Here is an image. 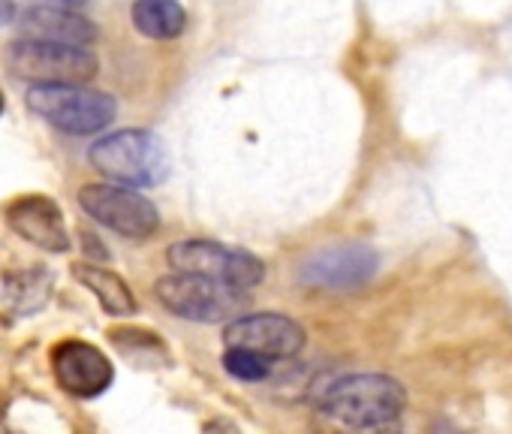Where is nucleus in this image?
I'll use <instances>...</instances> for the list:
<instances>
[{
  "instance_id": "nucleus-2",
  "label": "nucleus",
  "mask_w": 512,
  "mask_h": 434,
  "mask_svg": "<svg viewBox=\"0 0 512 434\" xmlns=\"http://www.w3.org/2000/svg\"><path fill=\"white\" fill-rule=\"evenodd\" d=\"M91 166L121 187H157L166 181L172 160L163 139L151 130H118L88 148Z\"/></svg>"
},
{
  "instance_id": "nucleus-17",
  "label": "nucleus",
  "mask_w": 512,
  "mask_h": 434,
  "mask_svg": "<svg viewBox=\"0 0 512 434\" xmlns=\"http://www.w3.org/2000/svg\"><path fill=\"white\" fill-rule=\"evenodd\" d=\"M16 19V0H0V28Z\"/></svg>"
},
{
  "instance_id": "nucleus-6",
  "label": "nucleus",
  "mask_w": 512,
  "mask_h": 434,
  "mask_svg": "<svg viewBox=\"0 0 512 434\" xmlns=\"http://www.w3.org/2000/svg\"><path fill=\"white\" fill-rule=\"evenodd\" d=\"M7 67L34 85H85L97 76V55L79 46L16 40L7 49Z\"/></svg>"
},
{
  "instance_id": "nucleus-10",
  "label": "nucleus",
  "mask_w": 512,
  "mask_h": 434,
  "mask_svg": "<svg viewBox=\"0 0 512 434\" xmlns=\"http://www.w3.org/2000/svg\"><path fill=\"white\" fill-rule=\"evenodd\" d=\"M52 371L58 386L76 398H97L115 380V368L106 359V353H100V347L79 338L61 341L52 350Z\"/></svg>"
},
{
  "instance_id": "nucleus-12",
  "label": "nucleus",
  "mask_w": 512,
  "mask_h": 434,
  "mask_svg": "<svg viewBox=\"0 0 512 434\" xmlns=\"http://www.w3.org/2000/svg\"><path fill=\"white\" fill-rule=\"evenodd\" d=\"M22 40L37 43H55V46H79L88 49L97 40V25L85 16H76V10H58V7H31L19 19Z\"/></svg>"
},
{
  "instance_id": "nucleus-7",
  "label": "nucleus",
  "mask_w": 512,
  "mask_h": 434,
  "mask_svg": "<svg viewBox=\"0 0 512 434\" xmlns=\"http://www.w3.org/2000/svg\"><path fill=\"white\" fill-rule=\"evenodd\" d=\"M79 205L94 217L97 224L109 227L124 239H148L160 227L157 205L121 184H88L79 193Z\"/></svg>"
},
{
  "instance_id": "nucleus-9",
  "label": "nucleus",
  "mask_w": 512,
  "mask_h": 434,
  "mask_svg": "<svg viewBox=\"0 0 512 434\" xmlns=\"http://www.w3.org/2000/svg\"><path fill=\"white\" fill-rule=\"evenodd\" d=\"M380 257L371 245L362 242H347V245H332L317 251L311 260L302 266V284L314 290H332V293H347L359 290L377 275Z\"/></svg>"
},
{
  "instance_id": "nucleus-18",
  "label": "nucleus",
  "mask_w": 512,
  "mask_h": 434,
  "mask_svg": "<svg viewBox=\"0 0 512 434\" xmlns=\"http://www.w3.org/2000/svg\"><path fill=\"white\" fill-rule=\"evenodd\" d=\"M88 0H43L40 7H58V10H76V7H85Z\"/></svg>"
},
{
  "instance_id": "nucleus-5",
  "label": "nucleus",
  "mask_w": 512,
  "mask_h": 434,
  "mask_svg": "<svg viewBox=\"0 0 512 434\" xmlns=\"http://www.w3.org/2000/svg\"><path fill=\"white\" fill-rule=\"evenodd\" d=\"M154 296L166 311L193 323H229L241 317L247 305L244 290H235L208 278H196V275H181V272L160 278L154 287Z\"/></svg>"
},
{
  "instance_id": "nucleus-15",
  "label": "nucleus",
  "mask_w": 512,
  "mask_h": 434,
  "mask_svg": "<svg viewBox=\"0 0 512 434\" xmlns=\"http://www.w3.org/2000/svg\"><path fill=\"white\" fill-rule=\"evenodd\" d=\"M223 368L226 374H232L235 380H244V383H263L272 377V362L256 356L250 350H241V347H226L223 353Z\"/></svg>"
},
{
  "instance_id": "nucleus-4",
  "label": "nucleus",
  "mask_w": 512,
  "mask_h": 434,
  "mask_svg": "<svg viewBox=\"0 0 512 434\" xmlns=\"http://www.w3.org/2000/svg\"><path fill=\"white\" fill-rule=\"evenodd\" d=\"M166 260L181 275L208 278V281H217V284H226V287H235L244 293L256 284H263V278H266V266L260 257L238 251V248H226L220 242H208V239L175 242L166 251Z\"/></svg>"
},
{
  "instance_id": "nucleus-16",
  "label": "nucleus",
  "mask_w": 512,
  "mask_h": 434,
  "mask_svg": "<svg viewBox=\"0 0 512 434\" xmlns=\"http://www.w3.org/2000/svg\"><path fill=\"white\" fill-rule=\"evenodd\" d=\"M202 434H241V431L229 419H208L205 428H202Z\"/></svg>"
},
{
  "instance_id": "nucleus-13",
  "label": "nucleus",
  "mask_w": 512,
  "mask_h": 434,
  "mask_svg": "<svg viewBox=\"0 0 512 434\" xmlns=\"http://www.w3.org/2000/svg\"><path fill=\"white\" fill-rule=\"evenodd\" d=\"M73 278L100 299V305L106 308V314H112V317H130V314H136V299H133L130 287L124 284V278H118L106 266L79 263V266H73Z\"/></svg>"
},
{
  "instance_id": "nucleus-11",
  "label": "nucleus",
  "mask_w": 512,
  "mask_h": 434,
  "mask_svg": "<svg viewBox=\"0 0 512 434\" xmlns=\"http://www.w3.org/2000/svg\"><path fill=\"white\" fill-rule=\"evenodd\" d=\"M7 224L16 236L25 242L52 251V254H67L70 251V233L64 224V214L55 199L43 193H28L19 196L7 205Z\"/></svg>"
},
{
  "instance_id": "nucleus-14",
  "label": "nucleus",
  "mask_w": 512,
  "mask_h": 434,
  "mask_svg": "<svg viewBox=\"0 0 512 434\" xmlns=\"http://www.w3.org/2000/svg\"><path fill=\"white\" fill-rule=\"evenodd\" d=\"M130 16L136 31L148 40H175L187 25V13L178 0H136Z\"/></svg>"
},
{
  "instance_id": "nucleus-1",
  "label": "nucleus",
  "mask_w": 512,
  "mask_h": 434,
  "mask_svg": "<svg viewBox=\"0 0 512 434\" xmlns=\"http://www.w3.org/2000/svg\"><path fill=\"white\" fill-rule=\"evenodd\" d=\"M407 392L386 374H347L314 398V434H401Z\"/></svg>"
},
{
  "instance_id": "nucleus-3",
  "label": "nucleus",
  "mask_w": 512,
  "mask_h": 434,
  "mask_svg": "<svg viewBox=\"0 0 512 434\" xmlns=\"http://www.w3.org/2000/svg\"><path fill=\"white\" fill-rule=\"evenodd\" d=\"M28 106L52 127L70 136H91L106 130L115 115L118 103L109 94L88 91L82 85H34L28 88Z\"/></svg>"
},
{
  "instance_id": "nucleus-19",
  "label": "nucleus",
  "mask_w": 512,
  "mask_h": 434,
  "mask_svg": "<svg viewBox=\"0 0 512 434\" xmlns=\"http://www.w3.org/2000/svg\"><path fill=\"white\" fill-rule=\"evenodd\" d=\"M0 115H4V94H0Z\"/></svg>"
},
{
  "instance_id": "nucleus-8",
  "label": "nucleus",
  "mask_w": 512,
  "mask_h": 434,
  "mask_svg": "<svg viewBox=\"0 0 512 434\" xmlns=\"http://www.w3.org/2000/svg\"><path fill=\"white\" fill-rule=\"evenodd\" d=\"M223 341L226 347H241L272 362L296 359L305 350L308 335L293 317L284 314H241L226 323Z\"/></svg>"
}]
</instances>
